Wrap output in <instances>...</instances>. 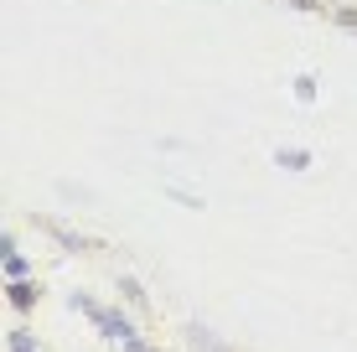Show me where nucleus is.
Instances as JSON below:
<instances>
[{"label": "nucleus", "instance_id": "8", "mask_svg": "<svg viewBox=\"0 0 357 352\" xmlns=\"http://www.w3.org/2000/svg\"><path fill=\"white\" fill-rule=\"evenodd\" d=\"M10 352H36V337L31 332H10Z\"/></svg>", "mask_w": 357, "mask_h": 352}, {"label": "nucleus", "instance_id": "7", "mask_svg": "<svg viewBox=\"0 0 357 352\" xmlns=\"http://www.w3.org/2000/svg\"><path fill=\"white\" fill-rule=\"evenodd\" d=\"M26 270H31V264L21 259V254H6V275H10V280H26Z\"/></svg>", "mask_w": 357, "mask_h": 352}, {"label": "nucleus", "instance_id": "6", "mask_svg": "<svg viewBox=\"0 0 357 352\" xmlns=\"http://www.w3.org/2000/svg\"><path fill=\"white\" fill-rule=\"evenodd\" d=\"M295 99H301V104L316 99V78H311V72H301V78H295Z\"/></svg>", "mask_w": 357, "mask_h": 352}, {"label": "nucleus", "instance_id": "3", "mask_svg": "<svg viewBox=\"0 0 357 352\" xmlns=\"http://www.w3.org/2000/svg\"><path fill=\"white\" fill-rule=\"evenodd\" d=\"M275 166H285V171H305V166H311V151H275Z\"/></svg>", "mask_w": 357, "mask_h": 352}, {"label": "nucleus", "instance_id": "1", "mask_svg": "<svg viewBox=\"0 0 357 352\" xmlns=\"http://www.w3.org/2000/svg\"><path fill=\"white\" fill-rule=\"evenodd\" d=\"M73 306H78L83 316H89V321H93L98 332H104L109 342L119 347V352H135V347H140V332H135V326H130L125 316H119V311H109V306H93L89 296H73Z\"/></svg>", "mask_w": 357, "mask_h": 352}, {"label": "nucleus", "instance_id": "9", "mask_svg": "<svg viewBox=\"0 0 357 352\" xmlns=\"http://www.w3.org/2000/svg\"><path fill=\"white\" fill-rule=\"evenodd\" d=\"M119 290H125L130 306H145V296H140V285H135V280H119Z\"/></svg>", "mask_w": 357, "mask_h": 352}, {"label": "nucleus", "instance_id": "4", "mask_svg": "<svg viewBox=\"0 0 357 352\" xmlns=\"http://www.w3.org/2000/svg\"><path fill=\"white\" fill-rule=\"evenodd\" d=\"M10 306H16V311H31V306H36V290H31L26 280H10Z\"/></svg>", "mask_w": 357, "mask_h": 352}, {"label": "nucleus", "instance_id": "2", "mask_svg": "<svg viewBox=\"0 0 357 352\" xmlns=\"http://www.w3.org/2000/svg\"><path fill=\"white\" fill-rule=\"evenodd\" d=\"M47 234H52L63 249H73V254H78V249H89V238H83V234H73V228H63V223H47Z\"/></svg>", "mask_w": 357, "mask_h": 352}, {"label": "nucleus", "instance_id": "10", "mask_svg": "<svg viewBox=\"0 0 357 352\" xmlns=\"http://www.w3.org/2000/svg\"><path fill=\"white\" fill-rule=\"evenodd\" d=\"M135 352H155V347H145V342H140V347H135Z\"/></svg>", "mask_w": 357, "mask_h": 352}, {"label": "nucleus", "instance_id": "5", "mask_svg": "<svg viewBox=\"0 0 357 352\" xmlns=\"http://www.w3.org/2000/svg\"><path fill=\"white\" fill-rule=\"evenodd\" d=\"M187 337H192V347H202V352H228L213 332H202V326H187Z\"/></svg>", "mask_w": 357, "mask_h": 352}]
</instances>
